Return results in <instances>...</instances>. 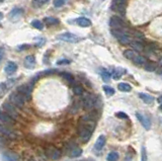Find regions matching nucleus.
Instances as JSON below:
<instances>
[{"label":"nucleus","instance_id":"38","mask_svg":"<svg viewBox=\"0 0 162 161\" xmlns=\"http://www.w3.org/2000/svg\"><path fill=\"white\" fill-rule=\"evenodd\" d=\"M49 0H34V2L38 3V4H41V5H43V4H45L47 3Z\"/></svg>","mask_w":162,"mask_h":161},{"label":"nucleus","instance_id":"11","mask_svg":"<svg viewBox=\"0 0 162 161\" xmlns=\"http://www.w3.org/2000/svg\"><path fill=\"white\" fill-rule=\"evenodd\" d=\"M0 122H1L2 124L8 125V126L11 127L15 124V119L10 117V115L6 114L4 110H0Z\"/></svg>","mask_w":162,"mask_h":161},{"label":"nucleus","instance_id":"37","mask_svg":"<svg viewBox=\"0 0 162 161\" xmlns=\"http://www.w3.org/2000/svg\"><path fill=\"white\" fill-rule=\"evenodd\" d=\"M127 0H112V3H116V4H126Z\"/></svg>","mask_w":162,"mask_h":161},{"label":"nucleus","instance_id":"3","mask_svg":"<svg viewBox=\"0 0 162 161\" xmlns=\"http://www.w3.org/2000/svg\"><path fill=\"white\" fill-rule=\"evenodd\" d=\"M0 134L3 135L4 137H6L7 139H11V140H14L17 138V135L13 129H11L10 126L5 124H2L0 123Z\"/></svg>","mask_w":162,"mask_h":161},{"label":"nucleus","instance_id":"27","mask_svg":"<svg viewBox=\"0 0 162 161\" xmlns=\"http://www.w3.org/2000/svg\"><path fill=\"white\" fill-rule=\"evenodd\" d=\"M119 153L116 151H112L109 152V153L107 154V161H118L119 160Z\"/></svg>","mask_w":162,"mask_h":161},{"label":"nucleus","instance_id":"23","mask_svg":"<svg viewBox=\"0 0 162 161\" xmlns=\"http://www.w3.org/2000/svg\"><path fill=\"white\" fill-rule=\"evenodd\" d=\"M125 73H126V70L125 69H123V68H117V69L113 70V72H112V78L118 80V79H120Z\"/></svg>","mask_w":162,"mask_h":161},{"label":"nucleus","instance_id":"10","mask_svg":"<svg viewBox=\"0 0 162 161\" xmlns=\"http://www.w3.org/2000/svg\"><path fill=\"white\" fill-rule=\"evenodd\" d=\"M136 117H137L138 121L141 123L142 126L145 128V130H147V131H148V130L151 129V121L146 115H144L142 113H139V111H138V113H136Z\"/></svg>","mask_w":162,"mask_h":161},{"label":"nucleus","instance_id":"14","mask_svg":"<svg viewBox=\"0 0 162 161\" xmlns=\"http://www.w3.org/2000/svg\"><path fill=\"white\" fill-rule=\"evenodd\" d=\"M17 70V65L14 63V62H9L6 66L5 68H4V72H5L6 75L10 76L12 74H14Z\"/></svg>","mask_w":162,"mask_h":161},{"label":"nucleus","instance_id":"18","mask_svg":"<svg viewBox=\"0 0 162 161\" xmlns=\"http://www.w3.org/2000/svg\"><path fill=\"white\" fill-rule=\"evenodd\" d=\"M112 9L113 11L120 13L121 15H125V12H126V5H124V4H116V3H112Z\"/></svg>","mask_w":162,"mask_h":161},{"label":"nucleus","instance_id":"7","mask_svg":"<svg viewBox=\"0 0 162 161\" xmlns=\"http://www.w3.org/2000/svg\"><path fill=\"white\" fill-rule=\"evenodd\" d=\"M2 110H4L6 114H8L10 117H12L15 120L17 119V117H18V110H17V107L14 106L9 101H5L2 105Z\"/></svg>","mask_w":162,"mask_h":161},{"label":"nucleus","instance_id":"6","mask_svg":"<svg viewBox=\"0 0 162 161\" xmlns=\"http://www.w3.org/2000/svg\"><path fill=\"white\" fill-rule=\"evenodd\" d=\"M17 92L19 93L21 96H24L25 100H29L32 97V91H33V86L30 84H21L17 87Z\"/></svg>","mask_w":162,"mask_h":161},{"label":"nucleus","instance_id":"1","mask_svg":"<svg viewBox=\"0 0 162 161\" xmlns=\"http://www.w3.org/2000/svg\"><path fill=\"white\" fill-rule=\"evenodd\" d=\"M112 35L115 37L122 45H129L132 42V35L126 30H111Z\"/></svg>","mask_w":162,"mask_h":161},{"label":"nucleus","instance_id":"26","mask_svg":"<svg viewBox=\"0 0 162 161\" xmlns=\"http://www.w3.org/2000/svg\"><path fill=\"white\" fill-rule=\"evenodd\" d=\"M44 21H45V24L47 25H57L60 22V20L58 19H56V17H46Z\"/></svg>","mask_w":162,"mask_h":161},{"label":"nucleus","instance_id":"24","mask_svg":"<svg viewBox=\"0 0 162 161\" xmlns=\"http://www.w3.org/2000/svg\"><path fill=\"white\" fill-rule=\"evenodd\" d=\"M99 73H100V76H102V78L103 81L108 82L109 80H111V73H109L107 69H103V68L100 69Z\"/></svg>","mask_w":162,"mask_h":161},{"label":"nucleus","instance_id":"44","mask_svg":"<svg viewBox=\"0 0 162 161\" xmlns=\"http://www.w3.org/2000/svg\"><path fill=\"white\" fill-rule=\"evenodd\" d=\"M161 63H162V58H161Z\"/></svg>","mask_w":162,"mask_h":161},{"label":"nucleus","instance_id":"30","mask_svg":"<svg viewBox=\"0 0 162 161\" xmlns=\"http://www.w3.org/2000/svg\"><path fill=\"white\" fill-rule=\"evenodd\" d=\"M62 75V77L66 80V81L69 83V84H73V82H74V77H73V75H71L70 73H67V72H64V73H62L61 74Z\"/></svg>","mask_w":162,"mask_h":161},{"label":"nucleus","instance_id":"28","mask_svg":"<svg viewBox=\"0 0 162 161\" xmlns=\"http://www.w3.org/2000/svg\"><path fill=\"white\" fill-rule=\"evenodd\" d=\"M73 93L75 95H82L83 93H84V89H83V87L82 86H80V85H74L73 86Z\"/></svg>","mask_w":162,"mask_h":161},{"label":"nucleus","instance_id":"8","mask_svg":"<svg viewBox=\"0 0 162 161\" xmlns=\"http://www.w3.org/2000/svg\"><path fill=\"white\" fill-rule=\"evenodd\" d=\"M58 40L60 41H63V42H66V43H78L81 41V39L78 37V35L71 34V33H63L58 35Z\"/></svg>","mask_w":162,"mask_h":161},{"label":"nucleus","instance_id":"12","mask_svg":"<svg viewBox=\"0 0 162 161\" xmlns=\"http://www.w3.org/2000/svg\"><path fill=\"white\" fill-rule=\"evenodd\" d=\"M46 155L52 160H58L61 157V151L55 147L51 146L46 150Z\"/></svg>","mask_w":162,"mask_h":161},{"label":"nucleus","instance_id":"36","mask_svg":"<svg viewBox=\"0 0 162 161\" xmlns=\"http://www.w3.org/2000/svg\"><path fill=\"white\" fill-rule=\"evenodd\" d=\"M57 64L58 65H68V64H70V61L67 59H62V60H59L57 62Z\"/></svg>","mask_w":162,"mask_h":161},{"label":"nucleus","instance_id":"33","mask_svg":"<svg viewBox=\"0 0 162 161\" xmlns=\"http://www.w3.org/2000/svg\"><path fill=\"white\" fill-rule=\"evenodd\" d=\"M141 161H148V155H147L145 146H142V149H141Z\"/></svg>","mask_w":162,"mask_h":161},{"label":"nucleus","instance_id":"4","mask_svg":"<svg viewBox=\"0 0 162 161\" xmlns=\"http://www.w3.org/2000/svg\"><path fill=\"white\" fill-rule=\"evenodd\" d=\"M95 105V98L90 93H85L82 97V106L85 110H91Z\"/></svg>","mask_w":162,"mask_h":161},{"label":"nucleus","instance_id":"41","mask_svg":"<svg viewBox=\"0 0 162 161\" xmlns=\"http://www.w3.org/2000/svg\"><path fill=\"white\" fill-rule=\"evenodd\" d=\"M157 100H158V102H160V104H162V95H161V96H159V97H158V99H157Z\"/></svg>","mask_w":162,"mask_h":161},{"label":"nucleus","instance_id":"32","mask_svg":"<svg viewBox=\"0 0 162 161\" xmlns=\"http://www.w3.org/2000/svg\"><path fill=\"white\" fill-rule=\"evenodd\" d=\"M103 91L106 92V94L107 96H112V95L115 94V89H113L112 86H108V85L103 86Z\"/></svg>","mask_w":162,"mask_h":161},{"label":"nucleus","instance_id":"17","mask_svg":"<svg viewBox=\"0 0 162 161\" xmlns=\"http://www.w3.org/2000/svg\"><path fill=\"white\" fill-rule=\"evenodd\" d=\"M68 153L71 158H76V157H79V156L82 154V149L80 147H78L77 145H74L71 147V149L69 150Z\"/></svg>","mask_w":162,"mask_h":161},{"label":"nucleus","instance_id":"31","mask_svg":"<svg viewBox=\"0 0 162 161\" xmlns=\"http://www.w3.org/2000/svg\"><path fill=\"white\" fill-rule=\"evenodd\" d=\"M32 25L34 26V29H37V30H42L44 29V24L41 21V20H38V19H34L32 21Z\"/></svg>","mask_w":162,"mask_h":161},{"label":"nucleus","instance_id":"35","mask_svg":"<svg viewBox=\"0 0 162 161\" xmlns=\"http://www.w3.org/2000/svg\"><path fill=\"white\" fill-rule=\"evenodd\" d=\"M116 117L119 118V119H122V120H128L129 119V115L127 114H125L124 111H119V113H117Z\"/></svg>","mask_w":162,"mask_h":161},{"label":"nucleus","instance_id":"39","mask_svg":"<svg viewBox=\"0 0 162 161\" xmlns=\"http://www.w3.org/2000/svg\"><path fill=\"white\" fill-rule=\"evenodd\" d=\"M3 53H4V50L2 48H0V61H1L2 57H3Z\"/></svg>","mask_w":162,"mask_h":161},{"label":"nucleus","instance_id":"34","mask_svg":"<svg viewBox=\"0 0 162 161\" xmlns=\"http://www.w3.org/2000/svg\"><path fill=\"white\" fill-rule=\"evenodd\" d=\"M66 1L67 0H54L53 4L55 7H62L64 4L66 3Z\"/></svg>","mask_w":162,"mask_h":161},{"label":"nucleus","instance_id":"42","mask_svg":"<svg viewBox=\"0 0 162 161\" xmlns=\"http://www.w3.org/2000/svg\"><path fill=\"white\" fill-rule=\"evenodd\" d=\"M3 19V14H2L1 12H0V19Z\"/></svg>","mask_w":162,"mask_h":161},{"label":"nucleus","instance_id":"21","mask_svg":"<svg viewBox=\"0 0 162 161\" xmlns=\"http://www.w3.org/2000/svg\"><path fill=\"white\" fill-rule=\"evenodd\" d=\"M131 46L133 48H135L137 51H142L144 49V46H143V43H142V40H134V41L131 42Z\"/></svg>","mask_w":162,"mask_h":161},{"label":"nucleus","instance_id":"20","mask_svg":"<svg viewBox=\"0 0 162 161\" xmlns=\"http://www.w3.org/2000/svg\"><path fill=\"white\" fill-rule=\"evenodd\" d=\"M139 97L147 105H151L154 101V97L150 94H147V93H139Z\"/></svg>","mask_w":162,"mask_h":161},{"label":"nucleus","instance_id":"9","mask_svg":"<svg viewBox=\"0 0 162 161\" xmlns=\"http://www.w3.org/2000/svg\"><path fill=\"white\" fill-rule=\"evenodd\" d=\"M109 26L113 30H125V24L119 16H112L108 22Z\"/></svg>","mask_w":162,"mask_h":161},{"label":"nucleus","instance_id":"16","mask_svg":"<svg viewBox=\"0 0 162 161\" xmlns=\"http://www.w3.org/2000/svg\"><path fill=\"white\" fill-rule=\"evenodd\" d=\"M106 142H107L106 137H104L103 135H100V136L97 138V140H96L95 144H94V149H95L96 151L102 150V148L104 147V145H106Z\"/></svg>","mask_w":162,"mask_h":161},{"label":"nucleus","instance_id":"13","mask_svg":"<svg viewBox=\"0 0 162 161\" xmlns=\"http://www.w3.org/2000/svg\"><path fill=\"white\" fill-rule=\"evenodd\" d=\"M1 157L4 161H18L19 159L18 154L14 153V152H5L2 154Z\"/></svg>","mask_w":162,"mask_h":161},{"label":"nucleus","instance_id":"43","mask_svg":"<svg viewBox=\"0 0 162 161\" xmlns=\"http://www.w3.org/2000/svg\"><path fill=\"white\" fill-rule=\"evenodd\" d=\"M160 110H162V104H161V105H160Z\"/></svg>","mask_w":162,"mask_h":161},{"label":"nucleus","instance_id":"19","mask_svg":"<svg viewBox=\"0 0 162 161\" xmlns=\"http://www.w3.org/2000/svg\"><path fill=\"white\" fill-rule=\"evenodd\" d=\"M76 24L82 26V28H88V26L91 25V21L89 19H86V17H79V19H76Z\"/></svg>","mask_w":162,"mask_h":161},{"label":"nucleus","instance_id":"40","mask_svg":"<svg viewBox=\"0 0 162 161\" xmlns=\"http://www.w3.org/2000/svg\"><path fill=\"white\" fill-rule=\"evenodd\" d=\"M157 74H162V67L157 69Z\"/></svg>","mask_w":162,"mask_h":161},{"label":"nucleus","instance_id":"15","mask_svg":"<svg viewBox=\"0 0 162 161\" xmlns=\"http://www.w3.org/2000/svg\"><path fill=\"white\" fill-rule=\"evenodd\" d=\"M24 65L25 68L28 69H32L34 67V65H36V58H34V56L32 55H29L24 58Z\"/></svg>","mask_w":162,"mask_h":161},{"label":"nucleus","instance_id":"5","mask_svg":"<svg viewBox=\"0 0 162 161\" xmlns=\"http://www.w3.org/2000/svg\"><path fill=\"white\" fill-rule=\"evenodd\" d=\"M9 102H11L14 106H16L17 109H21L24 105L25 99L24 96H21L18 92H12L9 95Z\"/></svg>","mask_w":162,"mask_h":161},{"label":"nucleus","instance_id":"29","mask_svg":"<svg viewBox=\"0 0 162 161\" xmlns=\"http://www.w3.org/2000/svg\"><path fill=\"white\" fill-rule=\"evenodd\" d=\"M144 68L148 72H153V71L156 70V64L155 63H151V62H147V63L144 65Z\"/></svg>","mask_w":162,"mask_h":161},{"label":"nucleus","instance_id":"22","mask_svg":"<svg viewBox=\"0 0 162 161\" xmlns=\"http://www.w3.org/2000/svg\"><path fill=\"white\" fill-rule=\"evenodd\" d=\"M118 88H119L120 91H123V92H130L131 90H132V86H131L129 83H125V82L119 83Z\"/></svg>","mask_w":162,"mask_h":161},{"label":"nucleus","instance_id":"25","mask_svg":"<svg viewBox=\"0 0 162 161\" xmlns=\"http://www.w3.org/2000/svg\"><path fill=\"white\" fill-rule=\"evenodd\" d=\"M23 13H24V10L21 9V8H14V9H12L10 11L9 16L11 19H17V17H19Z\"/></svg>","mask_w":162,"mask_h":161},{"label":"nucleus","instance_id":"2","mask_svg":"<svg viewBox=\"0 0 162 161\" xmlns=\"http://www.w3.org/2000/svg\"><path fill=\"white\" fill-rule=\"evenodd\" d=\"M124 56L125 58H127L128 60L132 61L134 64L136 65H145L147 63V59L145 57H143L141 55H139V54L134 51V50H126L124 51Z\"/></svg>","mask_w":162,"mask_h":161}]
</instances>
